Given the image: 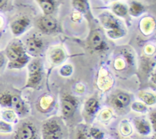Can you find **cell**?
Returning a JSON list of instances; mask_svg holds the SVG:
<instances>
[{"instance_id":"cell-21","label":"cell","mask_w":156,"mask_h":139,"mask_svg":"<svg viewBox=\"0 0 156 139\" xmlns=\"http://www.w3.org/2000/svg\"><path fill=\"white\" fill-rule=\"evenodd\" d=\"M3 121L9 123H15L17 121L16 114L13 111H5L2 113Z\"/></svg>"},{"instance_id":"cell-18","label":"cell","mask_w":156,"mask_h":139,"mask_svg":"<svg viewBox=\"0 0 156 139\" xmlns=\"http://www.w3.org/2000/svg\"><path fill=\"white\" fill-rule=\"evenodd\" d=\"M75 9L79 12H85L88 9V0H73Z\"/></svg>"},{"instance_id":"cell-5","label":"cell","mask_w":156,"mask_h":139,"mask_svg":"<svg viewBox=\"0 0 156 139\" xmlns=\"http://www.w3.org/2000/svg\"><path fill=\"white\" fill-rule=\"evenodd\" d=\"M30 24V20L25 17L18 18L11 24V29L14 35H19L22 34Z\"/></svg>"},{"instance_id":"cell-20","label":"cell","mask_w":156,"mask_h":139,"mask_svg":"<svg viewBox=\"0 0 156 139\" xmlns=\"http://www.w3.org/2000/svg\"><path fill=\"white\" fill-rule=\"evenodd\" d=\"M120 131L121 134L125 137L129 136L133 133L132 127L127 121H123L120 125Z\"/></svg>"},{"instance_id":"cell-14","label":"cell","mask_w":156,"mask_h":139,"mask_svg":"<svg viewBox=\"0 0 156 139\" xmlns=\"http://www.w3.org/2000/svg\"><path fill=\"white\" fill-rule=\"evenodd\" d=\"M112 9L114 13L117 15V16L120 17H124L128 12V9L126 5H125L123 3L120 2L114 4Z\"/></svg>"},{"instance_id":"cell-7","label":"cell","mask_w":156,"mask_h":139,"mask_svg":"<svg viewBox=\"0 0 156 139\" xmlns=\"http://www.w3.org/2000/svg\"><path fill=\"white\" fill-rule=\"evenodd\" d=\"M24 54V49H23L22 45L18 42L12 44L7 50V56L13 62L17 60L18 58L21 57Z\"/></svg>"},{"instance_id":"cell-26","label":"cell","mask_w":156,"mask_h":139,"mask_svg":"<svg viewBox=\"0 0 156 139\" xmlns=\"http://www.w3.org/2000/svg\"><path fill=\"white\" fill-rule=\"evenodd\" d=\"M133 108L135 111L140 112H143L146 111V109L145 105L140 103V102H136V103H134L133 105Z\"/></svg>"},{"instance_id":"cell-25","label":"cell","mask_w":156,"mask_h":139,"mask_svg":"<svg viewBox=\"0 0 156 139\" xmlns=\"http://www.w3.org/2000/svg\"><path fill=\"white\" fill-rule=\"evenodd\" d=\"M12 98L10 95L4 94L0 96V104L5 107L10 106L12 105Z\"/></svg>"},{"instance_id":"cell-19","label":"cell","mask_w":156,"mask_h":139,"mask_svg":"<svg viewBox=\"0 0 156 139\" xmlns=\"http://www.w3.org/2000/svg\"><path fill=\"white\" fill-rule=\"evenodd\" d=\"M91 44L96 49L101 48V47L105 46L102 37L98 32H94L92 35V36H91Z\"/></svg>"},{"instance_id":"cell-22","label":"cell","mask_w":156,"mask_h":139,"mask_svg":"<svg viewBox=\"0 0 156 139\" xmlns=\"http://www.w3.org/2000/svg\"><path fill=\"white\" fill-rule=\"evenodd\" d=\"M13 131V127L9 122L0 121V133L9 134Z\"/></svg>"},{"instance_id":"cell-8","label":"cell","mask_w":156,"mask_h":139,"mask_svg":"<svg viewBox=\"0 0 156 139\" xmlns=\"http://www.w3.org/2000/svg\"><path fill=\"white\" fill-rule=\"evenodd\" d=\"M76 108V104L75 100L70 96H66L62 100V114L65 117H70L73 115Z\"/></svg>"},{"instance_id":"cell-9","label":"cell","mask_w":156,"mask_h":139,"mask_svg":"<svg viewBox=\"0 0 156 139\" xmlns=\"http://www.w3.org/2000/svg\"><path fill=\"white\" fill-rule=\"evenodd\" d=\"M42 46L43 44L41 40L36 37L30 38L27 41V50L32 53H37L40 52V50L42 48Z\"/></svg>"},{"instance_id":"cell-24","label":"cell","mask_w":156,"mask_h":139,"mask_svg":"<svg viewBox=\"0 0 156 139\" xmlns=\"http://www.w3.org/2000/svg\"><path fill=\"white\" fill-rule=\"evenodd\" d=\"M140 98H141L144 102H146V103L149 104V105L155 103V96H154L153 94H152V93H144L142 95H140Z\"/></svg>"},{"instance_id":"cell-13","label":"cell","mask_w":156,"mask_h":139,"mask_svg":"<svg viewBox=\"0 0 156 139\" xmlns=\"http://www.w3.org/2000/svg\"><path fill=\"white\" fill-rule=\"evenodd\" d=\"M129 12L131 15L134 17H137L144 12V6L141 3L138 2H133L130 4Z\"/></svg>"},{"instance_id":"cell-12","label":"cell","mask_w":156,"mask_h":139,"mask_svg":"<svg viewBox=\"0 0 156 139\" xmlns=\"http://www.w3.org/2000/svg\"><path fill=\"white\" fill-rule=\"evenodd\" d=\"M129 97L128 95L125 94V93H119L115 99L116 107L118 108H123L126 107V105L129 104Z\"/></svg>"},{"instance_id":"cell-16","label":"cell","mask_w":156,"mask_h":139,"mask_svg":"<svg viewBox=\"0 0 156 139\" xmlns=\"http://www.w3.org/2000/svg\"><path fill=\"white\" fill-rule=\"evenodd\" d=\"M104 133L97 128H88L87 139H103Z\"/></svg>"},{"instance_id":"cell-30","label":"cell","mask_w":156,"mask_h":139,"mask_svg":"<svg viewBox=\"0 0 156 139\" xmlns=\"http://www.w3.org/2000/svg\"><path fill=\"white\" fill-rule=\"evenodd\" d=\"M2 18H0V26L2 25Z\"/></svg>"},{"instance_id":"cell-27","label":"cell","mask_w":156,"mask_h":139,"mask_svg":"<svg viewBox=\"0 0 156 139\" xmlns=\"http://www.w3.org/2000/svg\"><path fill=\"white\" fill-rule=\"evenodd\" d=\"M111 117V113L109 111H105L101 115V119L103 121H107Z\"/></svg>"},{"instance_id":"cell-28","label":"cell","mask_w":156,"mask_h":139,"mask_svg":"<svg viewBox=\"0 0 156 139\" xmlns=\"http://www.w3.org/2000/svg\"><path fill=\"white\" fill-rule=\"evenodd\" d=\"M8 2V0H0V9L3 8L5 6V5L6 4V2Z\"/></svg>"},{"instance_id":"cell-17","label":"cell","mask_w":156,"mask_h":139,"mask_svg":"<svg viewBox=\"0 0 156 139\" xmlns=\"http://www.w3.org/2000/svg\"><path fill=\"white\" fill-rule=\"evenodd\" d=\"M98 109V104L95 99H90L85 104V110L89 115H94Z\"/></svg>"},{"instance_id":"cell-11","label":"cell","mask_w":156,"mask_h":139,"mask_svg":"<svg viewBox=\"0 0 156 139\" xmlns=\"http://www.w3.org/2000/svg\"><path fill=\"white\" fill-rule=\"evenodd\" d=\"M45 15H50L54 10V0H37Z\"/></svg>"},{"instance_id":"cell-31","label":"cell","mask_w":156,"mask_h":139,"mask_svg":"<svg viewBox=\"0 0 156 139\" xmlns=\"http://www.w3.org/2000/svg\"><path fill=\"white\" fill-rule=\"evenodd\" d=\"M135 139H139V138H135Z\"/></svg>"},{"instance_id":"cell-1","label":"cell","mask_w":156,"mask_h":139,"mask_svg":"<svg viewBox=\"0 0 156 139\" xmlns=\"http://www.w3.org/2000/svg\"><path fill=\"white\" fill-rule=\"evenodd\" d=\"M43 139H62V131L59 122L56 119H50L42 126Z\"/></svg>"},{"instance_id":"cell-3","label":"cell","mask_w":156,"mask_h":139,"mask_svg":"<svg viewBox=\"0 0 156 139\" xmlns=\"http://www.w3.org/2000/svg\"><path fill=\"white\" fill-rule=\"evenodd\" d=\"M101 22L105 28L108 30V32L120 29V24L118 20L115 18L114 15L108 12H105L101 15Z\"/></svg>"},{"instance_id":"cell-15","label":"cell","mask_w":156,"mask_h":139,"mask_svg":"<svg viewBox=\"0 0 156 139\" xmlns=\"http://www.w3.org/2000/svg\"><path fill=\"white\" fill-rule=\"evenodd\" d=\"M154 26H155V22H154V20L152 18H146L142 20L141 29L143 32L149 33L154 28Z\"/></svg>"},{"instance_id":"cell-6","label":"cell","mask_w":156,"mask_h":139,"mask_svg":"<svg viewBox=\"0 0 156 139\" xmlns=\"http://www.w3.org/2000/svg\"><path fill=\"white\" fill-rule=\"evenodd\" d=\"M133 124L136 131L142 135H149L152 132V125L146 119L136 118L133 120Z\"/></svg>"},{"instance_id":"cell-29","label":"cell","mask_w":156,"mask_h":139,"mask_svg":"<svg viewBox=\"0 0 156 139\" xmlns=\"http://www.w3.org/2000/svg\"><path fill=\"white\" fill-rule=\"evenodd\" d=\"M4 61H5L4 57H3L2 55L0 54V67H1L2 66V64H4Z\"/></svg>"},{"instance_id":"cell-10","label":"cell","mask_w":156,"mask_h":139,"mask_svg":"<svg viewBox=\"0 0 156 139\" xmlns=\"http://www.w3.org/2000/svg\"><path fill=\"white\" fill-rule=\"evenodd\" d=\"M30 68V82L32 84H37L40 82L41 79V71L38 64L36 63H32L29 67Z\"/></svg>"},{"instance_id":"cell-4","label":"cell","mask_w":156,"mask_h":139,"mask_svg":"<svg viewBox=\"0 0 156 139\" xmlns=\"http://www.w3.org/2000/svg\"><path fill=\"white\" fill-rule=\"evenodd\" d=\"M37 25L41 30L44 32H47V33L54 31L57 27V24H56L55 19L49 16H45L40 18L37 21Z\"/></svg>"},{"instance_id":"cell-23","label":"cell","mask_w":156,"mask_h":139,"mask_svg":"<svg viewBox=\"0 0 156 139\" xmlns=\"http://www.w3.org/2000/svg\"><path fill=\"white\" fill-rule=\"evenodd\" d=\"M52 60H53V62L55 63H59L62 60L65 58V55H64L62 50L57 49V50H55L53 51V53H52Z\"/></svg>"},{"instance_id":"cell-2","label":"cell","mask_w":156,"mask_h":139,"mask_svg":"<svg viewBox=\"0 0 156 139\" xmlns=\"http://www.w3.org/2000/svg\"><path fill=\"white\" fill-rule=\"evenodd\" d=\"M15 139H38L36 127L30 122H23L15 131Z\"/></svg>"}]
</instances>
